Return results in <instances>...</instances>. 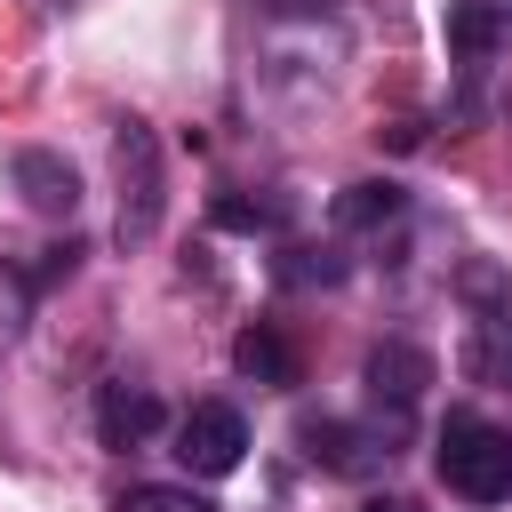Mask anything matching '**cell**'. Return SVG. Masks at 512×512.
<instances>
[{
    "label": "cell",
    "instance_id": "cell-2",
    "mask_svg": "<svg viewBox=\"0 0 512 512\" xmlns=\"http://www.w3.org/2000/svg\"><path fill=\"white\" fill-rule=\"evenodd\" d=\"M432 472H440V488L464 496V504H504V496H512V432L488 424L480 408H456V416L440 424Z\"/></svg>",
    "mask_w": 512,
    "mask_h": 512
},
{
    "label": "cell",
    "instance_id": "cell-10",
    "mask_svg": "<svg viewBox=\"0 0 512 512\" xmlns=\"http://www.w3.org/2000/svg\"><path fill=\"white\" fill-rule=\"evenodd\" d=\"M504 40H512V0H456L448 8V48L464 64H488Z\"/></svg>",
    "mask_w": 512,
    "mask_h": 512
},
{
    "label": "cell",
    "instance_id": "cell-7",
    "mask_svg": "<svg viewBox=\"0 0 512 512\" xmlns=\"http://www.w3.org/2000/svg\"><path fill=\"white\" fill-rule=\"evenodd\" d=\"M304 456H312L320 472L368 480L376 464H392V440H384V432H360V424H336V416H312V424H304Z\"/></svg>",
    "mask_w": 512,
    "mask_h": 512
},
{
    "label": "cell",
    "instance_id": "cell-15",
    "mask_svg": "<svg viewBox=\"0 0 512 512\" xmlns=\"http://www.w3.org/2000/svg\"><path fill=\"white\" fill-rule=\"evenodd\" d=\"M280 280H288V288H312V280H344V256H336V248H288V256H280Z\"/></svg>",
    "mask_w": 512,
    "mask_h": 512
},
{
    "label": "cell",
    "instance_id": "cell-9",
    "mask_svg": "<svg viewBox=\"0 0 512 512\" xmlns=\"http://www.w3.org/2000/svg\"><path fill=\"white\" fill-rule=\"evenodd\" d=\"M8 176H16V192L40 208V216H72L80 208V176H72V160H56V152H16L8 160Z\"/></svg>",
    "mask_w": 512,
    "mask_h": 512
},
{
    "label": "cell",
    "instance_id": "cell-8",
    "mask_svg": "<svg viewBox=\"0 0 512 512\" xmlns=\"http://www.w3.org/2000/svg\"><path fill=\"white\" fill-rule=\"evenodd\" d=\"M160 424H168V408H160L144 384H104V392H96V432H104V448H144Z\"/></svg>",
    "mask_w": 512,
    "mask_h": 512
},
{
    "label": "cell",
    "instance_id": "cell-4",
    "mask_svg": "<svg viewBox=\"0 0 512 512\" xmlns=\"http://www.w3.org/2000/svg\"><path fill=\"white\" fill-rule=\"evenodd\" d=\"M368 408H376V432L384 440H408V424H416V408H424V384H432V352H416V344H376L368 352Z\"/></svg>",
    "mask_w": 512,
    "mask_h": 512
},
{
    "label": "cell",
    "instance_id": "cell-18",
    "mask_svg": "<svg viewBox=\"0 0 512 512\" xmlns=\"http://www.w3.org/2000/svg\"><path fill=\"white\" fill-rule=\"evenodd\" d=\"M368 512H416V504H400V496H376V504H368Z\"/></svg>",
    "mask_w": 512,
    "mask_h": 512
},
{
    "label": "cell",
    "instance_id": "cell-16",
    "mask_svg": "<svg viewBox=\"0 0 512 512\" xmlns=\"http://www.w3.org/2000/svg\"><path fill=\"white\" fill-rule=\"evenodd\" d=\"M112 512H216L208 496H192V488H128Z\"/></svg>",
    "mask_w": 512,
    "mask_h": 512
},
{
    "label": "cell",
    "instance_id": "cell-11",
    "mask_svg": "<svg viewBox=\"0 0 512 512\" xmlns=\"http://www.w3.org/2000/svg\"><path fill=\"white\" fill-rule=\"evenodd\" d=\"M32 304H40V264L0 232V352H16V336H24Z\"/></svg>",
    "mask_w": 512,
    "mask_h": 512
},
{
    "label": "cell",
    "instance_id": "cell-6",
    "mask_svg": "<svg viewBox=\"0 0 512 512\" xmlns=\"http://www.w3.org/2000/svg\"><path fill=\"white\" fill-rule=\"evenodd\" d=\"M232 368H240L248 384H264V392H296V384H304V352L288 344L280 320H248V328L232 336Z\"/></svg>",
    "mask_w": 512,
    "mask_h": 512
},
{
    "label": "cell",
    "instance_id": "cell-14",
    "mask_svg": "<svg viewBox=\"0 0 512 512\" xmlns=\"http://www.w3.org/2000/svg\"><path fill=\"white\" fill-rule=\"evenodd\" d=\"M456 296H464L472 312H504V304H512V280H504L488 256H472V264L456 272Z\"/></svg>",
    "mask_w": 512,
    "mask_h": 512
},
{
    "label": "cell",
    "instance_id": "cell-17",
    "mask_svg": "<svg viewBox=\"0 0 512 512\" xmlns=\"http://www.w3.org/2000/svg\"><path fill=\"white\" fill-rule=\"evenodd\" d=\"M216 224H232V232H272V224H280V200H216Z\"/></svg>",
    "mask_w": 512,
    "mask_h": 512
},
{
    "label": "cell",
    "instance_id": "cell-3",
    "mask_svg": "<svg viewBox=\"0 0 512 512\" xmlns=\"http://www.w3.org/2000/svg\"><path fill=\"white\" fill-rule=\"evenodd\" d=\"M112 168H120V216H112V232H120V248H144V240L160 232V208H168L160 136H152L144 120H120V136H112Z\"/></svg>",
    "mask_w": 512,
    "mask_h": 512
},
{
    "label": "cell",
    "instance_id": "cell-12",
    "mask_svg": "<svg viewBox=\"0 0 512 512\" xmlns=\"http://www.w3.org/2000/svg\"><path fill=\"white\" fill-rule=\"evenodd\" d=\"M328 216H336V232H384V224L408 216V192H400L392 176H368V184H344Z\"/></svg>",
    "mask_w": 512,
    "mask_h": 512
},
{
    "label": "cell",
    "instance_id": "cell-5",
    "mask_svg": "<svg viewBox=\"0 0 512 512\" xmlns=\"http://www.w3.org/2000/svg\"><path fill=\"white\" fill-rule=\"evenodd\" d=\"M240 456H248V416L232 400H192L176 416V464L192 480H224V472H240Z\"/></svg>",
    "mask_w": 512,
    "mask_h": 512
},
{
    "label": "cell",
    "instance_id": "cell-1",
    "mask_svg": "<svg viewBox=\"0 0 512 512\" xmlns=\"http://www.w3.org/2000/svg\"><path fill=\"white\" fill-rule=\"evenodd\" d=\"M344 8L336 0H248V72L272 104L304 112L320 96H336L344 80Z\"/></svg>",
    "mask_w": 512,
    "mask_h": 512
},
{
    "label": "cell",
    "instance_id": "cell-13",
    "mask_svg": "<svg viewBox=\"0 0 512 512\" xmlns=\"http://www.w3.org/2000/svg\"><path fill=\"white\" fill-rule=\"evenodd\" d=\"M472 376L480 384H512V304L472 320Z\"/></svg>",
    "mask_w": 512,
    "mask_h": 512
}]
</instances>
